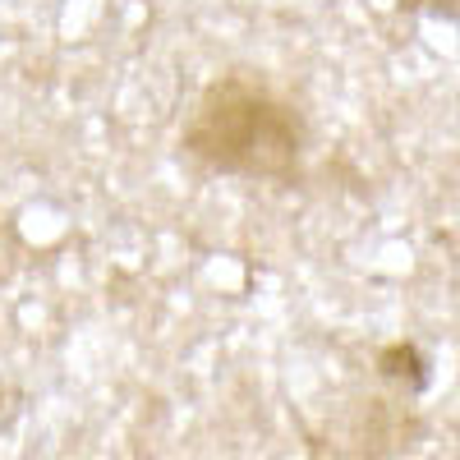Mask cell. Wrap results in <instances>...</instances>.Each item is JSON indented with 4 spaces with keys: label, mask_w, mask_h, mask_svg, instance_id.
Masks as SVG:
<instances>
[{
    "label": "cell",
    "mask_w": 460,
    "mask_h": 460,
    "mask_svg": "<svg viewBox=\"0 0 460 460\" xmlns=\"http://www.w3.org/2000/svg\"><path fill=\"white\" fill-rule=\"evenodd\" d=\"M304 138L309 134H304V120L290 102H281L262 84L240 79V74H226L199 97L180 134V147L208 171L286 184L299 175Z\"/></svg>",
    "instance_id": "cell-1"
},
{
    "label": "cell",
    "mask_w": 460,
    "mask_h": 460,
    "mask_svg": "<svg viewBox=\"0 0 460 460\" xmlns=\"http://www.w3.org/2000/svg\"><path fill=\"white\" fill-rule=\"evenodd\" d=\"M377 373L392 377V382H405L410 392L429 387V359L419 355V345H410V341H396L387 350H377Z\"/></svg>",
    "instance_id": "cell-2"
},
{
    "label": "cell",
    "mask_w": 460,
    "mask_h": 460,
    "mask_svg": "<svg viewBox=\"0 0 460 460\" xmlns=\"http://www.w3.org/2000/svg\"><path fill=\"white\" fill-rule=\"evenodd\" d=\"M401 10H410V14H429V19H447V23H456V0H396Z\"/></svg>",
    "instance_id": "cell-3"
},
{
    "label": "cell",
    "mask_w": 460,
    "mask_h": 460,
    "mask_svg": "<svg viewBox=\"0 0 460 460\" xmlns=\"http://www.w3.org/2000/svg\"><path fill=\"white\" fill-rule=\"evenodd\" d=\"M19 410H23V392L14 387V382L0 377V429H10L19 419Z\"/></svg>",
    "instance_id": "cell-4"
}]
</instances>
